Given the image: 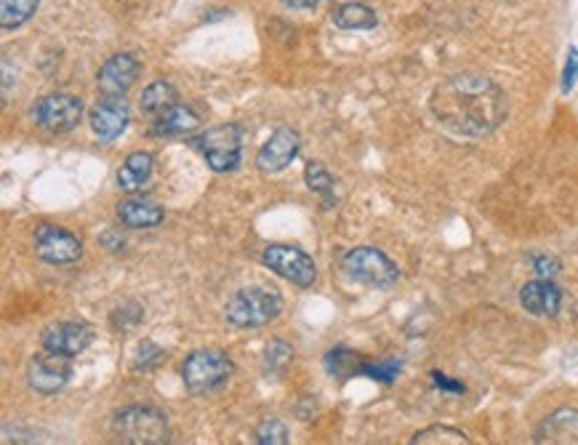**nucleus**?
<instances>
[{"instance_id":"6ab92c4d","label":"nucleus","mask_w":578,"mask_h":445,"mask_svg":"<svg viewBox=\"0 0 578 445\" xmlns=\"http://www.w3.org/2000/svg\"><path fill=\"white\" fill-rule=\"evenodd\" d=\"M195 128H200V118L190 107H171L168 112L155 118V126H152V134L158 136H184L192 134Z\"/></svg>"},{"instance_id":"dca6fc26","label":"nucleus","mask_w":578,"mask_h":445,"mask_svg":"<svg viewBox=\"0 0 578 445\" xmlns=\"http://www.w3.org/2000/svg\"><path fill=\"white\" fill-rule=\"evenodd\" d=\"M536 443L578 445V408H560L549 414L536 430Z\"/></svg>"},{"instance_id":"f8f14e48","label":"nucleus","mask_w":578,"mask_h":445,"mask_svg":"<svg viewBox=\"0 0 578 445\" xmlns=\"http://www.w3.org/2000/svg\"><path fill=\"white\" fill-rule=\"evenodd\" d=\"M128 120H131V112H128V104L123 96L104 94L102 99L96 102L94 110H91V128H94V134L99 136V142L118 139L128 128Z\"/></svg>"},{"instance_id":"4468645a","label":"nucleus","mask_w":578,"mask_h":445,"mask_svg":"<svg viewBox=\"0 0 578 445\" xmlns=\"http://www.w3.org/2000/svg\"><path fill=\"white\" fill-rule=\"evenodd\" d=\"M94 342V331L86 323H54L43 331V347L51 352H62L67 358H78L80 352L88 350V344Z\"/></svg>"},{"instance_id":"4be33fe9","label":"nucleus","mask_w":578,"mask_h":445,"mask_svg":"<svg viewBox=\"0 0 578 445\" xmlns=\"http://www.w3.org/2000/svg\"><path fill=\"white\" fill-rule=\"evenodd\" d=\"M38 11V0H0V24L3 30H16L30 22Z\"/></svg>"},{"instance_id":"ddd939ff","label":"nucleus","mask_w":578,"mask_h":445,"mask_svg":"<svg viewBox=\"0 0 578 445\" xmlns=\"http://www.w3.org/2000/svg\"><path fill=\"white\" fill-rule=\"evenodd\" d=\"M139 75H142V62L134 54H115L102 64L96 83L102 88V94L123 96L139 80Z\"/></svg>"},{"instance_id":"cd10ccee","label":"nucleus","mask_w":578,"mask_h":445,"mask_svg":"<svg viewBox=\"0 0 578 445\" xmlns=\"http://www.w3.org/2000/svg\"><path fill=\"white\" fill-rule=\"evenodd\" d=\"M291 358H293L291 344L275 339V342H270V347H267V355H264V366L270 368V371H278V368L286 366Z\"/></svg>"},{"instance_id":"a878e982","label":"nucleus","mask_w":578,"mask_h":445,"mask_svg":"<svg viewBox=\"0 0 578 445\" xmlns=\"http://www.w3.org/2000/svg\"><path fill=\"white\" fill-rule=\"evenodd\" d=\"M288 440H291L288 438V427L280 419H267L256 430V443L262 445H286Z\"/></svg>"},{"instance_id":"7c9ffc66","label":"nucleus","mask_w":578,"mask_h":445,"mask_svg":"<svg viewBox=\"0 0 578 445\" xmlns=\"http://www.w3.org/2000/svg\"><path fill=\"white\" fill-rule=\"evenodd\" d=\"M576 80H578V48H571V54H568V64H565V72H563V91L565 94L571 91Z\"/></svg>"},{"instance_id":"39448f33","label":"nucleus","mask_w":578,"mask_h":445,"mask_svg":"<svg viewBox=\"0 0 578 445\" xmlns=\"http://www.w3.org/2000/svg\"><path fill=\"white\" fill-rule=\"evenodd\" d=\"M341 267H344V272H347L352 280L373 288H392L397 280H400L397 264L392 262L384 251L371 246H360L347 251L344 259H341Z\"/></svg>"},{"instance_id":"c756f323","label":"nucleus","mask_w":578,"mask_h":445,"mask_svg":"<svg viewBox=\"0 0 578 445\" xmlns=\"http://www.w3.org/2000/svg\"><path fill=\"white\" fill-rule=\"evenodd\" d=\"M160 360H166V352L160 350L158 344L142 342L139 344V355H136V366L139 368H155Z\"/></svg>"},{"instance_id":"c85d7f7f","label":"nucleus","mask_w":578,"mask_h":445,"mask_svg":"<svg viewBox=\"0 0 578 445\" xmlns=\"http://www.w3.org/2000/svg\"><path fill=\"white\" fill-rule=\"evenodd\" d=\"M531 264H533V272H536L539 278H552V280H555L557 275L563 272V264H560V259H555V256H549V254L533 256Z\"/></svg>"},{"instance_id":"20e7f679","label":"nucleus","mask_w":578,"mask_h":445,"mask_svg":"<svg viewBox=\"0 0 578 445\" xmlns=\"http://www.w3.org/2000/svg\"><path fill=\"white\" fill-rule=\"evenodd\" d=\"M235 363L222 350H195L182 363V382L192 395H211L230 382Z\"/></svg>"},{"instance_id":"393cba45","label":"nucleus","mask_w":578,"mask_h":445,"mask_svg":"<svg viewBox=\"0 0 578 445\" xmlns=\"http://www.w3.org/2000/svg\"><path fill=\"white\" fill-rule=\"evenodd\" d=\"M325 368H328L331 376H360L363 360H357V355L352 350L336 347V350L325 355Z\"/></svg>"},{"instance_id":"9b49d317","label":"nucleus","mask_w":578,"mask_h":445,"mask_svg":"<svg viewBox=\"0 0 578 445\" xmlns=\"http://www.w3.org/2000/svg\"><path fill=\"white\" fill-rule=\"evenodd\" d=\"M301 150V139L293 128H278L272 131V136L262 144V150L256 155V166L262 174H280L283 168H288L296 160Z\"/></svg>"},{"instance_id":"412c9836","label":"nucleus","mask_w":578,"mask_h":445,"mask_svg":"<svg viewBox=\"0 0 578 445\" xmlns=\"http://www.w3.org/2000/svg\"><path fill=\"white\" fill-rule=\"evenodd\" d=\"M333 22L341 30H373L379 24V16L365 3H344L333 11Z\"/></svg>"},{"instance_id":"1a4fd4ad","label":"nucleus","mask_w":578,"mask_h":445,"mask_svg":"<svg viewBox=\"0 0 578 445\" xmlns=\"http://www.w3.org/2000/svg\"><path fill=\"white\" fill-rule=\"evenodd\" d=\"M72 376V358L62 352H51L43 347L40 355L30 360L27 366V384L38 395H56Z\"/></svg>"},{"instance_id":"f3484780","label":"nucleus","mask_w":578,"mask_h":445,"mask_svg":"<svg viewBox=\"0 0 578 445\" xmlns=\"http://www.w3.org/2000/svg\"><path fill=\"white\" fill-rule=\"evenodd\" d=\"M118 219L123 227L128 230H152V227H158L166 219V211L158 206V203H152V200H123L118 206Z\"/></svg>"},{"instance_id":"f03ea898","label":"nucleus","mask_w":578,"mask_h":445,"mask_svg":"<svg viewBox=\"0 0 578 445\" xmlns=\"http://www.w3.org/2000/svg\"><path fill=\"white\" fill-rule=\"evenodd\" d=\"M283 312V296L275 288L248 286L232 296L224 315L235 328H262Z\"/></svg>"},{"instance_id":"6e6552de","label":"nucleus","mask_w":578,"mask_h":445,"mask_svg":"<svg viewBox=\"0 0 578 445\" xmlns=\"http://www.w3.org/2000/svg\"><path fill=\"white\" fill-rule=\"evenodd\" d=\"M80 118H83V102L75 94H48L32 107V120L40 128H46L48 134H67L72 128H78Z\"/></svg>"},{"instance_id":"2f4dec72","label":"nucleus","mask_w":578,"mask_h":445,"mask_svg":"<svg viewBox=\"0 0 578 445\" xmlns=\"http://www.w3.org/2000/svg\"><path fill=\"white\" fill-rule=\"evenodd\" d=\"M432 382H435L437 390L453 392V395H461V392H464V384H461V382H453V379H448V376H445L443 371H432Z\"/></svg>"},{"instance_id":"bb28decb","label":"nucleus","mask_w":578,"mask_h":445,"mask_svg":"<svg viewBox=\"0 0 578 445\" xmlns=\"http://www.w3.org/2000/svg\"><path fill=\"white\" fill-rule=\"evenodd\" d=\"M360 374L371 376V379H376V382H381V384H392L397 379V374H400V363H397V360H384V363H363Z\"/></svg>"},{"instance_id":"b1692460","label":"nucleus","mask_w":578,"mask_h":445,"mask_svg":"<svg viewBox=\"0 0 578 445\" xmlns=\"http://www.w3.org/2000/svg\"><path fill=\"white\" fill-rule=\"evenodd\" d=\"M413 445H440V443H456L467 445L469 438L456 427H445V424H435V427H427V430L416 432L411 438Z\"/></svg>"},{"instance_id":"a211bd4d","label":"nucleus","mask_w":578,"mask_h":445,"mask_svg":"<svg viewBox=\"0 0 578 445\" xmlns=\"http://www.w3.org/2000/svg\"><path fill=\"white\" fill-rule=\"evenodd\" d=\"M152 166H155V160H152L150 152H131V155L126 158V163H123L118 171L120 190H126V192L142 190L144 184L150 182Z\"/></svg>"},{"instance_id":"473e14b6","label":"nucleus","mask_w":578,"mask_h":445,"mask_svg":"<svg viewBox=\"0 0 578 445\" xmlns=\"http://www.w3.org/2000/svg\"><path fill=\"white\" fill-rule=\"evenodd\" d=\"M286 6H291V8H299V11H304V8H315L320 0H283Z\"/></svg>"},{"instance_id":"0eeeda50","label":"nucleus","mask_w":578,"mask_h":445,"mask_svg":"<svg viewBox=\"0 0 578 445\" xmlns=\"http://www.w3.org/2000/svg\"><path fill=\"white\" fill-rule=\"evenodd\" d=\"M262 264L278 278L299 288H309L317 280L315 259L296 246H267L262 254Z\"/></svg>"},{"instance_id":"9d476101","label":"nucleus","mask_w":578,"mask_h":445,"mask_svg":"<svg viewBox=\"0 0 578 445\" xmlns=\"http://www.w3.org/2000/svg\"><path fill=\"white\" fill-rule=\"evenodd\" d=\"M35 254L46 264H72L83 256V243L72 232L54 227V224H40L35 232Z\"/></svg>"},{"instance_id":"423d86ee","label":"nucleus","mask_w":578,"mask_h":445,"mask_svg":"<svg viewBox=\"0 0 578 445\" xmlns=\"http://www.w3.org/2000/svg\"><path fill=\"white\" fill-rule=\"evenodd\" d=\"M243 139H246L243 126L224 123V126L208 128L198 139V147L216 174H227V171H235L243 160Z\"/></svg>"},{"instance_id":"7ed1b4c3","label":"nucleus","mask_w":578,"mask_h":445,"mask_svg":"<svg viewBox=\"0 0 578 445\" xmlns=\"http://www.w3.org/2000/svg\"><path fill=\"white\" fill-rule=\"evenodd\" d=\"M112 435L120 443L131 445H160L171 440L166 414L152 406H131L120 411L112 422Z\"/></svg>"},{"instance_id":"f257e3e1","label":"nucleus","mask_w":578,"mask_h":445,"mask_svg":"<svg viewBox=\"0 0 578 445\" xmlns=\"http://www.w3.org/2000/svg\"><path fill=\"white\" fill-rule=\"evenodd\" d=\"M437 126L453 139L480 142L507 120V94L491 78L477 72H461L445 78L429 99Z\"/></svg>"},{"instance_id":"2eb2a0df","label":"nucleus","mask_w":578,"mask_h":445,"mask_svg":"<svg viewBox=\"0 0 578 445\" xmlns=\"http://www.w3.org/2000/svg\"><path fill=\"white\" fill-rule=\"evenodd\" d=\"M520 304L525 312H531L536 318H552L563 304V291L552 278H536L523 286Z\"/></svg>"},{"instance_id":"aec40b11","label":"nucleus","mask_w":578,"mask_h":445,"mask_svg":"<svg viewBox=\"0 0 578 445\" xmlns=\"http://www.w3.org/2000/svg\"><path fill=\"white\" fill-rule=\"evenodd\" d=\"M176 99H179V94H176V88L171 86L168 80H155V83H150V86L142 91L139 107H142L147 115L158 118V115L168 112L171 107H176Z\"/></svg>"},{"instance_id":"5701e85b","label":"nucleus","mask_w":578,"mask_h":445,"mask_svg":"<svg viewBox=\"0 0 578 445\" xmlns=\"http://www.w3.org/2000/svg\"><path fill=\"white\" fill-rule=\"evenodd\" d=\"M304 176H307L309 190L317 192V195L323 198L325 208L336 206V195H333V176L325 171L323 163H317V160L307 163V171H304Z\"/></svg>"}]
</instances>
